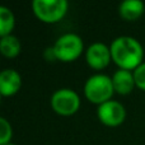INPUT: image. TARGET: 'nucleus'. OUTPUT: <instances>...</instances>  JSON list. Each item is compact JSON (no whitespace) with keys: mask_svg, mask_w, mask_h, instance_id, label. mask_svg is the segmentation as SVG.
<instances>
[{"mask_svg":"<svg viewBox=\"0 0 145 145\" xmlns=\"http://www.w3.org/2000/svg\"><path fill=\"white\" fill-rule=\"evenodd\" d=\"M112 61L120 69L134 71L144 63V48L136 38L131 36H120L110 46Z\"/></svg>","mask_w":145,"mask_h":145,"instance_id":"f257e3e1","label":"nucleus"},{"mask_svg":"<svg viewBox=\"0 0 145 145\" xmlns=\"http://www.w3.org/2000/svg\"><path fill=\"white\" fill-rule=\"evenodd\" d=\"M115 89L112 84V78L105 74H95L88 78L84 84V94L89 102L94 105H102V103L111 101Z\"/></svg>","mask_w":145,"mask_h":145,"instance_id":"f03ea898","label":"nucleus"},{"mask_svg":"<svg viewBox=\"0 0 145 145\" xmlns=\"http://www.w3.org/2000/svg\"><path fill=\"white\" fill-rule=\"evenodd\" d=\"M56 60L63 63H71L76 60L84 51V43L76 33H65L56 40L52 46Z\"/></svg>","mask_w":145,"mask_h":145,"instance_id":"7ed1b4c3","label":"nucleus"},{"mask_svg":"<svg viewBox=\"0 0 145 145\" xmlns=\"http://www.w3.org/2000/svg\"><path fill=\"white\" fill-rule=\"evenodd\" d=\"M66 0H33L32 9L35 15L43 23L60 22L68 13Z\"/></svg>","mask_w":145,"mask_h":145,"instance_id":"20e7f679","label":"nucleus"},{"mask_svg":"<svg viewBox=\"0 0 145 145\" xmlns=\"http://www.w3.org/2000/svg\"><path fill=\"white\" fill-rule=\"evenodd\" d=\"M51 107L60 116H72L80 107V97L69 88L57 89L51 97Z\"/></svg>","mask_w":145,"mask_h":145,"instance_id":"39448f33","label":"nucleus"},{"mask_svg":"<svg viewBox=\"0 0 145 145\" xmlns=\"http://www.w3.org/2000/svg\"><path fill=\"white\" fill-rule=\"evenodd\" d=\"M97 116L103 125L110 127H117L125 121L126 110L120 102L111 99L98 106Z\"/></svg>","mask_w":145,"mask_h":145,"instance_id":"423d86ee","label":"nucleus"},{"mask_svg":"<svg viewBox=\"0 0 145 145\" xmlns=\"http://www.w3.org/2000/svg\"><path fill=\"white\" fill-rule=\"evenodd\" d=\"M85 60L92 69L102 70L107 68L110 61L112 60L111 50L103 42H94L85 51Z\"/></svg>","mask_w":145,"mask_h":145,"instance_id":"0eeeda50","label":"nucleus"},{"mask_svg":"<svg viewBox=\"0 0 145 145\" xmlns=\"http://www.w3.org/2000/svg\"><path fill=\"white\" fill-rule=\"evenodd\" d=\"M22 87V78L14 69H4L0 71V95L12 97L17 94Z\"/></svg>","mask_w":145,"mask_h":145,"instance_id":"6e6552de","label":"nucleus"},{"mask_svg":"<svg viewBox=\"0 0 145 145\" xmlns=\"http://www.w3.org/2000/svg\"><path fill=\"white\" fill-rule=\"evenodd\" d=\"M112 84L116 93L121 95L130 94L134 88L136 87L134 72L130 70H125V69H118L112 75Z\"/></svg>","mask_w":145,"mask_h":145,"instance_id":"1a4fd4ad","label":"nucleus"},{"mask_svg":"<svg viewBox=\"0 0 145 145\" xmlns=\"http://www.w3.org/2000/svg\"><path fill=\"white\" fill-rule=\"evenodd\" d=\"M145 12V4L141 0H123L118 7V13L125 20H136Z\"/></svg>","mask_w":145,"mask_h":145,"instance_id":"9d476101","label":"nucleus"},{"mask_svg":"<svg viewBox=\"0 0 145 145\" xmlns=\"http://www.w3.org/2000/svg\"><path fill=\"white\" fill-rule=\"evenodd\" d=\"M20 52V41L13 35L0 38V54L8 59L17 57Z\"/></svg>","mask_w":145,"mask_h":145,"instance_id":"9b49d317","label":"nucleus"},{"mask_svg":"<svg viewBox=\"0 0 145 145\" xmlns=\"http://www.w3.org/2000/svg\"><path fill=\"white\" fill-rule=\"evenodd\" d=\"M15 27V17L8 7L0 5V38L12 35Z\"/></svg>","mask_w":145,"mask_h":145,"instance_id":"f8f14e48","label":"nucleus"},{"mask_svg":"<svg viewBox=\"0 0 145 145\" xmlns=\"http://www.w3.org/2000/svg\"><path fill=\"white\" fill-rule=\"evenodd\" d=\"M13 138V129L7 118L0 116V145H7Z\"/></svg>","mask_w":145,"mask_h":145,"instance_id":"ddd939ff","label":"nucleus"},{"mask_svg":"<svg viewBox=\"0 0 145 145\" xmlns=\"http://www.w3.org/2000/svg\"><path fill=\"white\" fill-rule=\"evenodd\" d=\"M134 72V79H135V85L140 89L145 90V61L141 65H139Z\"/></svg>","mask_w":145,"mask_h":145,"instance_id":"4468645a","label":"nucleus"},{"mask_svg":"<svg viewBox=\"0 0 145 145\" xmlns=\"http://www.w3.org/2000/svg\"><path fill=\"white\" fill-rule=\"evenodd\" d=\"M45 59L48 61H55L56 60V56H55V52H54V48L52 47H48L45 50Z\"/></svg>","mask_w":145,"mask_h":145,"instance_id":"2eb2a0df","label":"nucleus"},{"mask_svg":"<svg viewBox=\"0 0 145 145\" xmlns=\"http://www.w3.org/2000/svg\"><path fill=\"white\" fill-rule=\"evenodd\" d=\"M7 145H15V144H12V143H9V144H7Z\"/></svg>","mask_w":145,"mask_h":145,"instance_id":"dca6fc26","label":"nucleus"},{"mask_svg":"<svg viewBox=\"0 0 145 145\" xmlns=\"http://www.w3.org/2000/svg\"><path fill=\"white\" fill-rule=\"evenodd\" d=\"M0 99H1V95H0Z\"/></svg>","mask_w":145,"mask_h":145,"instance_id":"f3484780","label":"nucleus"}]
</instances>
